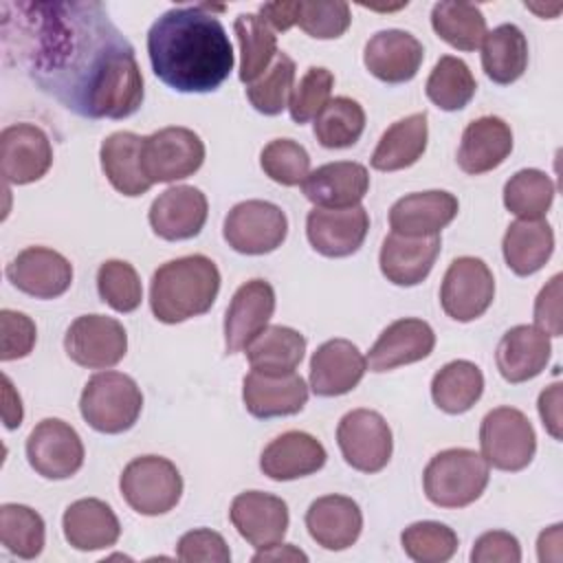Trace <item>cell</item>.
Returning <instances> with one entry per match:
<instances>
[{
    "mask_svg": "<svg viewBox=\"0 0 563 563\" xmlns=\"http://www.w3.org/2000/svg\"><path fill=\"white\" fill-rule=\"evenodd\" d=\"M554 200V183L541 169H519L504 185V205L519 220H543Z\"/></svg>",
    "mask_w": 563,
    "mask_h": 563,
    "instance_id": "b9f144b4",
    "label": "cell"
},
{
    "mask_svg": "<svg viewBox=\"0 0 563 563\" xmlns=\"http://www.w3.org/2000/svg\"><path fill=\"white\" fill-rule=\"evenodd\" d=\"M484 391L482 369L464 358L451 361L440 367L431 378V398L444 413L457 416L468 411Z\"/></svg>",
    "mask_w": 563,
    "mask_h": 563,
    "instance_id": "8d00e7d4",
    "label": "cell"
},
{
    "mask_svg": "<svg viewBox=\"0 0 563 563\" xmlns=\"http://www.w3.org/2000/svg\"><path fill=\"white\" fill-rule=\"evenodd\" d=\"M460 202L453 194L442 189L416 191L398 198L389 209L391 233L407 238L440 235V231L453 222Z\"/></svg>",
    "mask_w": 563,
    "mask_h": 563,
    "instance_id": "cb8c5ba5",
    "label": "cell"
},
{
    "mask_svg": "<svg viewBox=\"0 0 563 563\" xmlns=\"http://www.w3.org/2000/svg\"><path fill=\"white\" fill-rule=\"evenodd\" d=\"M303 196L323 209H347L361 205L369 189V174L365 165L354 161L325 163L308 174L301 183Z\"/></svg>",
    "mask_w": 563,
    "mask_h": 563,
    "instance_id": "d4e9b609",
    "label": "cell"
},
{
    "mask_svg": "<svg viewBox=\"0 0 563 563\" xmlns=\"http://www.w3.org/2000/svg\"><path fill=\"white\" fill-rule=\"evenodd\" d=\"M336 442L343 460L361 473L383 471L394 451V438L387 420L374 409H352L336 427Z\"/></svg>",
    "mask_w": 563,
    "mask_h": 563,
    "instance_id": "30bf717a",
    "label": "cell"
},
{
    "mask_svg": "<svg viewBox=\"0 0 563 563\" xmlns=\"http://www.w3.org/2000/svg\"><path fill=\"white\" fill-rule=\"evenodd\" d=\"M22 418H24V409H22L20 394L15 391L11 378L7 374H2V420H4V427L9 431H13L22 424Z\"/></svg>",
    "mask_w": 563,
    "mask_h": 563,
    "instance_id": "6f0895ef",
    "label": "cell"
},
{
    "mask_svg": "<svg viewBox=\"0 0 563 563\" xmlns=\"http://www.w3.org/2000/svg\"><path fill=\"white\" fill-rule=\"evenodd\" d=\"M352 22L347 2L295 0V24L314 40H336Z\"/></svg>",
    "mask_w": 563,
    "mask_h": 563,
    "instance_id": "c3c4849f",
    "label": "cell"
},
{
    "mask_svg": "<svg viewBox=\"0 0 563 563\" xmlns=\"http://www.w3.org/2000/svg\"><path fill=\"white\" fill-rule=\"evenodd\" d=\"M427 112H413L391 123L372 154V167L378 172H398L418 163L427 150Z\"/></svg>",
    "mask_w": 563,
    "mask_h": 563,
    "instance_id": "836d02e7",
    "label": "cell"
},
{
    "mask_svg": "<svg viewBox=\"0 0 563 563\" xmlns=\"http://www.w3.org/2000/svg\"><path fill=\"white\" fill-rule=\"evenodd\" d=\"M242 400L255 418L295 416L308 402V385L297 372L271 374L251 369L242 380Z\"/></svg>",
    "mask_w": 563,
    "mask_h": 563,
    "instance_id": "d6986e66",
    "label": "cell"
},
{
    "mask_svg": "<svg viewBox=\"0 0 563 563\" xmlns=\"http://www.w3.org/2000/svg\"><path fill=\"white\" fill-rule=\"evenodd\" d=\"M332 88H334L332 70L323 66H310L299 79V84L292 88V95L288 101L290 119L299 125L308 123L310 119H317V114L330 101Z\"/></svg>",
    "mask_w": 563,
    "mask_h": 563,
    "instance_id": "681fc988",
    "label": "cell"
},
{
    "mask_svg": "<svg viewBox=\"0 0 563 563\" xmlns=\"http://www.w3.org/2000/svg\"><path fill=\"white\" fill-rule=\"evenodd\" d=\"M501 251L515 275H534L554 251V231L545 220H515L504 233Z\"/></svg>",
    "mask_w": 563,
    "mask_h": 563,
    "instance_id": "d6a6232c",
    "label": "cell"
},
{
    "mask_svg": "<svg viewBox=\"0 0 563 563\" xmlns=\"http://www.w3.org/2000/svg\"><path fill=\"white\" fill-rule=\"evenodd\" d=\"M292 88H295V62L286 53H277L271 68L260 79L246 86V97L257 112L266 117H275L284 108H288Z\"/></svg>",
    "mask_w": 563,
    "mask_h": 563,
    "instance_id": "ee69618b",
    "label": "cell"
},
{
    "mask_svg": "<svg viewBox=\"0 0 563 563\" xmlns=\"http://www.w3.org/2000/svg\"><path fill=\"white\" fill-rule=\"evenodd\" d=\"M537 409H539L545 431L554 440H561V383H552L550 387H545L539 394Z\"/></svg>",
    "mask_w": 563,
    "mask_h": 563,
    "instance_id": "11a10c76",
    "label": "cell"
},
{
    "mask_svg": "<svg viewBox=\"0 0 563 563\" xmlns=\"http://www.w3.org/2000/svg\"><path fill=\"white\" fill-rule=\"evenodd\" d=\"M240 44V81L246 86L260 79L277 57L275 31L257 13H240L233 22Z\"/></svg>",
    "mask_w": 563,
    "mask_h": 563,
    "instance_id": "74e56055",
    "label": "cell"
},
{
    "mask_svg": "<svg viewBox=\"0 0 563 563\" xmlns=\"http://www.w3.org/2000/svg\"><path fill=\"white\" fill-rule=\"evenodd\" d=\"M68 358L88 369L114 367L128 352L125 328L106 314L77 317L64 336Z\"/></svg>",
    "mask_w": 563,
    "mask_h": 563,
    "instance_id": "7c38bea8",
    "label": "cell"
},
{
    "mask_svg": "<svg viewBox=\"0 0 563 563\" xmlns=\"http://www.w3.org/2000/svg\"><path fill=\"white\" fill-rule=\"evenodd\" d=\"M435 35L457 51H475L486 35V18L471 2H435L431 9Z\"/></svg>",
    "mask_w": 563,
    "mask_h": 563,
    "instance_id": "f35d334b",
    "label": "cell"
},
{
    "mask_svg": "<svg viewBox=\"0 0 563 563\" xmlns=\"http://www.w3.org/2000/svg\"><path fill=\"white\" fill-rule=\"evenodd\" d=\"M369 231V216L363 205L347 209L314 207L306 218L310 246L325 257H347L356 253Z\"/></svg>",
    "mask_w": 563,
    "mask_h": 563,
    "instance_id": "2e32d148",
    "label": "cell"
},
{
    "mask_svg": "<svg viewBox=\"0 0 563 563\" xmlns=\"http://www.w3.org/2000/svg\"><path fill=\"white\" fill-rule=\"evenodd\" d=\"M220 271L207 255H185L161 264L150 284V308L163 323H183L211 310Z\"/></svg>",
    "mask_w": 563,
    "mask_h": 563,
    "instance_id": "3957f363",
    "label": "cell"
},
{
    "mask_svg": "<svg viewBox=\"0 0 563 563\" xmlns=\"http://www.w3.org/2000/svg\"><path fill=\"white\" fill-rule=\"evenodd\" d=\"M288 233L286 213L266 200L238 202L224 218L222 235L242 255H266L282 246Z\"/></svg>",
    "mask_w": 563,
    "mask_h": 563,
    "instance_id": "9c48e42d",
    "label": "cell"
},
{
    "mask_svg": "<svg viewBox=\"0 0 563 563\" xmlns=\"http://www.w3.org/2000/svg\"><path fill=\"white\" fill-rule=\"evenodd\" d=\"M528 66V40L515 24H499L482 40V68L499 86L517 81Z\"/></svg>",
    "mask_w": 563,
    "mask_h": 563,
    "instance_id": "e575fe53",
    "label": "cell"
},
{
    "mask_svg": "<svg viewBox=\"0 0 563 563\" xmlns=\"http://www.w3.org/2000/svg\"><path fill=\"white\" fill-rule=\"evenodd\" d=\"M424 59V48L416 35L400 29L374 33L363 51V64L385 84L411 81Z\"/></svg>",
    "mask_w": 563,
    "mask_h": 563,
    "instance_id": "44dd1931",
    "label": "cell"
},
{
    "mask_svg": "<svg viewBox=\"0 0 563 563\" xmlns=\"http://www.w3.org/2000/svg\"><path fill=\"white\" fill-rule=\"evenodd\" d=\"M141 143L143 136L119 130L106 136L99 150L106 178L119 194L130 198L143 196L152 187L141 167Z\"/></svg>",
    "mask_w": 563,
    "mask_h": 563,
    "instance_id": "1f68e13d",
    "label": "cell"
},
{
    "mask_svg": "<svg viewBox=\"0 0 563 563\" xmlns=\"http://www.w3.org/2000/svg\"><path fill=\"white\" fill-rule=\"evenodd\" d=\"M205 163L202 139L183 125H169L143 136L141 167L147 180L176 183L194 176Z\"/></svg>",
    "mask_w": 563,
    "mask_h": 563,
    "instance_id": "ba28073f",
    "label": "cell"
},
{
    "mask_svg": "<svg viewBox=\"0 0 563 563\" xmlns=\"http://www.w3.org/2000/svg\"><path fill=\"white\" fill-rule=\"evenodd\" d=\"M176 556L185 563H229L231 552L224 537L209 528H196L178 539Z\"/></svg>",
    "mask_w": 563,
    "mask_h": 563,
    "instance_id": "f907efd6",
    "label": "cell"
},
{
    "mask_svg": "<svg viewBox=\"0 0 563 563\" xmlns=\"http://www.w3.org/2000/svg\"><path fill=\"white\" fill-rule=\"evenodd\" d=\"M229 517L238 534L257 550L282 543L288 530L286 501L264 490H246L235 495Z\"/></svg>",
    "mask_w": 563,
    "mask_h": 563,
    "instance_id": "9a60e30c",
    "label": "cell"
},
{
    "mask_svg": "<svg viewBox=\"0 0 563 563\" xmlns=\"http://www.w3.org/2000/svg\"><path fill=\"white\" fill-rule=\"evenodd\" d=\"M473 563H519L521 545L515 534L506 530H488L477 537L471 550Z\"/></svg>",
    "mask_w": 563,
    "mask_h": 563,
    "instance_id": "f5cc1de1",
    "label": "cell"
},
{
    "mask_svg": "<svg viewBox=\"0 0 563 563\" xmlns=\"http://www.w3.org/2000/svg\"><path fill=\"white\" fill-rule=\"evenodd\" d=\"M207 213L209 202L198 187L176 185L154 198L147 220L158 238L178 242L196 238L207 222Z\"/></svg>",
    "mask_w": 563,
    "mask_h": 563,
    "instance_id": "ac0fdd59",
    "label": "cell"
},
{
    "mask_svg": "<svg viewBox=\"0 0 563 563\" xmlns=\"http://www.w3.org/2000/svg\"><path fill=\"white\" fill-rule=\"evenodd\" d=\"M405 554L416 563H444L457 552V534L440 521H416L400 534Z\"/></svg>",
    "mask_w": 563,
    "mask_h": 563,
    "instance_id": "f6af8a7d",
    "label": "cell"
},
{
    "mask_svg": "<svg viewBox=\"0 0 563 563\" xmlns=\"http://www.w3.org/2000/svg\"><path fill=\"white\" fill-rule=\"evenodd\" d=\"M424 90L429 101L440 110L455 112L468 106V101L475 97L477 84L466 62L453 55H442L433 66Z\"/></svg>",
    "mask_w": 563,
    "mask_h": 563,
    "instance_id": "ab89813d",
    "label": "cell"
},
{
    "mask_svg": "<svg viewBox=\"0 0 563 563\" xmlns=\"http://www.w3.org/2000/svg\"><path fill=\"white\" fill-rule=\"evenodd\" d=\"M550 336L537 325H515L504 332L495 361L504 380L517 385L539 376L550 361Z\"/></svg>",
    "mask_w": 563,
    "mask_h": 563,
    "instance_id": "f546056e",
    "label": "cell"
},
{
    "mask_svg": "<svg viewBox=\"0 0 563 563\" xmlns=\"http://www.w3.org/2000/svg\"><path fill=\"white\" fill-rule=\"evenodd\" d=\"M306 528L317 545L339 552L356 543L363 530V512L352 497L323 495L306 510Z\"/></svg>",
    "mask_w": 563,
    "mask_h": 563,
    "instance_id": "4316f807",
    "label": "cell"
},
{
    "mask_svg": "<svg viewBox=\"0 0 563 563\" xmlns=\"http://www.w3.org/2000/svg\"><path fill=\"white\" fill-rule=\"evenodd\" d=\"M365 130V110L350 97L330 99L314 119V136L328 150L352 147Z\"/></svg>",
    "mask_w": 563,
    "mask_h": 563,
    "instance_id": "60d3db41",
    "label": "cell"
},
{
    "mask_svg": "<svg viewBox=\"0 0 563 563\" xmlns=\"http://www.w3.org/2000/svg\"><path fill=\"white\" fill-rule=\"evenodd\" d=\"M244 352L251 369L271 374L295 372L303 361L306 336L288 325H266Z\"/></svg>",
    "mask_w": 563,
    "mask_h": 563,
    "instance_id": "d590c367",
    "label": "cell"
},
{
    "mask_svg": "<svg viewBox=\"0 0 563 563\" xmlns=\"http://www.w3.org/2000/svg\"><path fill=\"white\" fill-rule=\"evenodd\" d=\"M0 332H2L0 358L4 363L29 356L35 345V339H37L33 319L24 312L9 310V308L0 310Z\"/></svg>",
    "mask_w": 563,
    "mask_h": 563,
    "instance_id": "816d5d0a",
    "label": "cell"
},
{
    "mask_svg": "<svg viewBox=\"0 0 563 563\" xmlns=\"http://www.w3.org/2000/svg\"><path fill=\"white\" fill-rule=\"evenodd\" d=\"M264 174L284 187L301 185L310 174V156L303 145L292 139H273L260 152Z\"/></svg>",
    "mask_w": 563,
    "mask_h": 563,
    "instance_id": "7dc6e473",
    "label": "cell"
},
{
    "mask_svg": "<svg viewBox=\"0 0 563 563\" xmlns=\"http://www.w3.org/2000/svg\"><path fill=\"white\" fill-rule=\"evenodd\" d=\"M328 453L323 444L306 431H286L271 440L262 455L260 468L275 482H290L323 468Z\"/></svg>",
    "mask_w": 563,
    "mask_h": 563,
    "instance_id": "484cf974",
    "label": "cell"
},
{
    "mask_svg": "<svg viewBox=\"0 0 563 563\" xmlns=\"http://www.w3.org/2000/svg\"><path fill=\"white\" fill-rule=\"evenodd\" d=\"M442 249L440 235L407 238L389 233L383 240L378 266L387 282L396 286H418L431 273Z\"/></svg>",
    "mask_w": 563,
    "mask_h": 563,
    "instance_id": "83f0119b",
    "label": "cell"
},
{
    "mask_svg": "<svg viewBox=\"0 0 563 563\" xmlns=\"http://www.w3.org/2000/svg\"><path fill=\"white\" fill-rule=\"evenodd\" d=\"M7 279L24 295L55 299L73 284L70 262L46 246H29L7 264Z\"/></svg>",
    "mask_w": 563,
    "mask_h": 563,
    "instance_id": "e0dca14e",
    "label": "cell"
},
{
    "mask_svg": "<svg viewBox=\"0 0 563 563\" xmlns=\"http://www.w3.org/2000/svg\"><path fill=\"white\" fill-rule=\"evenodd\" d=\"M273 31H288L295 26V0L264 2L257 13Z\"/></svg>",
    "mask_w": 563,
    "mask_h": 563,
    "instance_id": "9f6ffc18",
    "label": "cell"
},
{
    "mask_svg": "<svg viewBox=\"0 0 563 563\" xmlns=\"http://www.w3.org/2000/svg\"><path fill=\"white\" fill-rule=\"evenodd\" d=\"M143 409L136 380L121 372H99L88 378L79 398L81 418L99 433H123L134 427Z\"/></svg>",
    "mask_w": 563,
    "mask_h": 563,
    "instance_id": "5b68a950",
    "label": "cell"
},
{
    "mask_svg": "<svg viewBox=\"0 0 563 563\" xmlns=\"http://www.w3.org/2000/svg\"><path fill=\"white\" fill-rule=\"evenodd\" d=\"M66 541L81 552L106 550L121 537V523L114 510L95 497L73 501L62 517Z\"/></svg>",
    "mask_w": 563,
    "mask_h": 563,
    "instance_id": "4dcf8cb0",
    "label": "cell"
},
{
    "mask_svg": "<svg viewBox=\"0 0 563 563\" xmlns=\"http://www.w3.org/2000/svg\"><path fill=\"white\" fill-rule=\"evenodd\" d=\"M275 312V290L266 279L244 282L224 314L227 354H238L268 325Z\"/></svg>",
    "mask_w": 563,
    "mask_h": 563,
    "instance_id": "ffe728a7",
    "label": "cell"
},
{
    "mask_svg": "<svg viewBox=\"0 0 563 563\" xmlns=\"http://www.w3.org/2000/svg\"><path fill=\"white\" fill-rule=\"evenodd\" d=\"M255 563L260 561H308L306 552H301L299 548L290 545V543H277L273 548H266V550H260L255 556H253Z\"/></svg>",
    "mask_w": 563,
    "mask_h": 563,
    "instance_id": "680465c9",
    "label": "cell"
},
{
    "mask_svg": "<svg viewBox=\"0 0 563 563\" xmlns=\"http://www.w3.org/2000/svg\"><path fill=\"white\" fill-rule=\"evenodd\" d=\"M213 9L172 7L150 26V64L165 86L178 92H211L233 70V46Z\"/></svg>",
    "mask_w": 563,
    "mask_h": 563,
    "instance_id": "7a4b0ae2",
    "label": "cell"
},
{
    "mask_svg": "<svg viewBox=\"0 0 563 563\" xmlns=\"http://www.w3.org/2000/svg\"><path fill=\"white\" fill-rule=\"evenodd\" d=\"M512 152V130L499 117H479L471 121L460 141L457 165L464 174L477 176L499 167Z\"/></svg>",
    "mask_w": 563,
    "mask_h": 563,
    "instance_id": "f1b7e54d",
    "label": "cell"
},
{
    "mask_svg": "<svg viewBox=\"0 0 563 563\" xmlns=\"http://www.w3.org/2000/svg\"><path fill=\"white\" fill-rule=\"evenodd\" d=\"M119 488L132 510L156 517L176 508L183 495V477L167 457L141 455L128 462L119 477Z\"/></svg>",
    "mask_w": 563,
    "mask_h": 563,
    "instance_id": "8992f818",
    "label": "cell"
},
{
    "mask_svg": "<svg viewBox=\"0 0 563 563\" xmlns=\"http://www.w3.org/2000/svg\"><path fill=\"white\" fill-rule=\"evenodd\" d=\"M435 347L433 328L413 317L398 319L389 323L376 343L369 347L365 361L372 372H389L400 365L418 363L427 358Z\"/></svg>",
    "mask_w": 563,
    "mask_h": 563,
    "instance_id": "603a6c76",
    "label": "cell"
},
{
    "mask_svg": "<svg viewBox=\"0 0 563 563\" xmlns=\"http://www.w3.org/2000/svg\"><path fill=\"white\" fill-rule=\"evenodd\" d=\"M561 273H556L534 299V323L548 336H561Z\"/></svg>",
    "mask_w": 563,
    "mask_h": 563,
    "instance_id": "db71d44e",
    "label": "cell"
},
{
    "mask_svg": "<svg viewBox=\"0 0 563 563\" xmlns=\"http://www.w3.org/2000/svg\"><path fill=\"white\" fill-rule=\"evenodd\" d=\"M365 372L367 361L352 341L330 339L310 358V389L323 398L343 396L363 380Z\"/></svg>",
    "mask_w": 563,
    "mask_h": 563,
    "instance_id": "7402d4cb",
    "label": "cell"
},
{
    "mask_svg": "<svg viewBox=\"0 0 563 563\" xmlns=\"http://www.w3.org/2000/svg\"><path fill=\"white\" fill-rule=\"evenodd\" d=\"M44 519L40 512L24 504H2L0 506V541L2 545L20 556L35 559L44 550Z\"/></svg>",
    "mask_w": 563,
    "mask_h": 563,
    "instance_id": "7bdbcfd3",
    "label": "cell"
},
{
    "mask_svg": "<svg viewBox=\"0 0 563 563\" xmlns=\"http://www.w3.org/2000/svg\"><path fill=\"white\" fill-rule=\"evenodd\" d=\"M488 479L490 466L471 449L440 451L429 460L422 473L424 495L440 508H464L477 501Z\"/></svg>",
    "mask_w": 563,
    "mask_h": 563,
    "instance_id": "277c9868",
    "label": "cell"
},
{
    "mask_svg": "<svg viewBox=\"0 0 563 563\" xmlns=\"http://www.w3.org/2000/svg\"><path fill=\"white\" fill-rule=\"evenodd\" d=\"M479 449L497 471H523L537 453V435L528 416L515 407L490 409L479 427Z\"/></svg>",
    "mask_w": 563,
    "mask_h": 563,
    "instance_id": "52a82bcc",
    "label": "cell"
},
{
    "mask_svg": "<svg viewBox=\"0 0 563 563\" xmlns=\"http://www.w3.org/2000/svg\"><path fill=\"white\" fill-rule=\"evenodd\" d=\"M4 64L86 119H125L143 106V75L101 2H2Z\"/></svg>",
    "mask_w": 563,
    "mask_h": 563,
    "instance_id": "6da1fadb",
    "label": "cell"
},
{
    "mask_svg": "<svg viewBox=\"0 0 563 563\" xmlns=\"http://www.w3.org/2000/svg\"><path fill=\"white\" fill-rule=\"evenodd\" d=\"M84 442L79 433L59 418L40 420L26 438V460L46 479H68L84 464Z\"/></svg>",
    "mask_w": 563,
    "mask_h": 563,
    "instance_id": "4fadbf2b",
    "label": "cell"
},
{
    "mask_svg": "<svg viewBox=\"0 0 563 563\" xmlns=\"http://www.w3.org/2000/svg\"><path fill=\"white\" fill-rule=\"evenodd\" d=\"M53 147L46 132L33 123H13L0 132V169L7 183L29 185L46 176Z\"/></svg>",
    "mask_w": 563,
    "mask_h": 563,
    "instance_id": "5bb4252c",
    "label": "cell"
},
{
    "mask_svg": "<svg viewBox=\"0 0 563 563\" xmlns=\"http://www.w3.org/2000/svg\"><path fill=\"white\" fill-rule=\"evenodd\" d=\"M97 290L101 301L117 312H134L143 299L141 277L125 260H108L99 266Z\"/></svg>",
    "mask_w": 563,
    "mask_h": 563,
    "instance_id": "bcb514c9",
    "label": "cell"
},
{
    "mask_svg": "<svg viewBox=\"0 0 563 563\" xmlns=\"http://www.w3.org/2000/svg\"><path fill=\"white\" fill-rule=\"evenodd\" d=\"M495 297V279L488 264L479 257H457L444 273L440 286V306L455 321L482 317Z\"/></svg>",
    "mask_w": 563,
    "mask_h": 563,
    "instance_id": "8fae6325",
    "label": "cell"
}]
</instances>
